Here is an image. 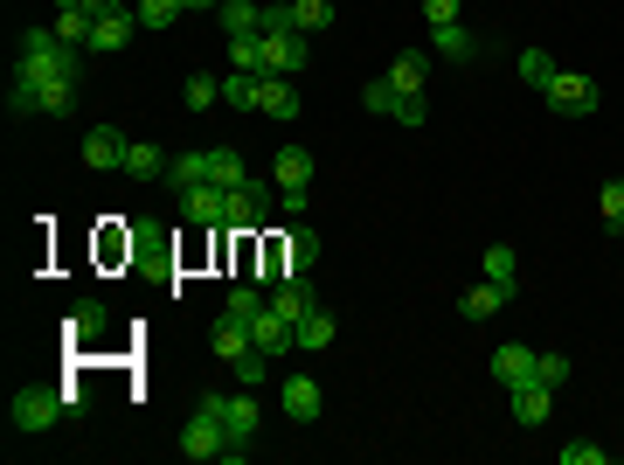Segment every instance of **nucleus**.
Returning <instances> with one entry per match:
<instances>
[{
  "mask_svg": "<svg viewBox=\"0 0 624 465\" xmlns=\"http://www.w3.org/2000/svg\"><path fill=\"white\" fill-rule=\"evenodd\" d=\"M14 70L35 77V84H49V77H77L84 63H77V49H70L56 28H28V35H22V63H14Z\"/></svg>",
  "mask_w": 624,
  "mask_h": 465,
  "instance_id": "1",
  "label": "nucleus"
},
{
  "mask_svg": "<svg viewBox=\"0 0 624 465\" xmlns=\"http://www.w3.org/2000/svg\"><path fill=\"white\" fill-rule=\"evenodd\" d=\"M243 452H250V444H230V431H222L216 417L208 411H195L181 424V458H222V465H243Z\"/></svg>",
  "mask_w": 624,
  "mask_h": 465,
  "instance_id": "2",
  "label": "nucleus"
},
{
  "mask_svg": "<svg viewBox=\"0 0 624 465\" xmlns=\"http://www.w3.org/2000/svg\"><path fill=\"white\" fill-rule=\"evenodd\" d=\"M195 411L216 417L222 431H230V444H250V438H257V424H264V411H257L250 396H222V389H201V403H195Z\"/></svg>",
  "mask_w": 624,
  "mask_h": 465,
  "instance_id": "3",
  "label": "nucleus"
},
{
  "mask_svg": "<svg viewBox=\"0 0 624 465\" xmlns=\"http://www.w3.org/2000/svg\"><path fill=\"white\" fill-rule=\"evenodd\" d=\"M271 201H278V181H243V188H230V216H222V222H230V230H243V236H257L264 230V222H271Z\"/></svg>",
  "mask_w": 624,
  "mask_h": 465,
  "instance_id": "4",
  "label": "nucleus"
},
{
  "mask_svg": "<svg viewBox=\"0 0 624 465\" xmlns=\"http://www.w3.org/2000/svg\"><path fill=\"white\" fill-rule=\"evenodd\" d=\"M63 403H70V389H22L14 396V431H56L63 424Z\"/></svg>",
  "mask_w": 624,
  "mask_h": 465,
  "instance_id": "5",
  "label": "nucleus"
},
{
  "mask_svg": "<svg viewBox=\"0 0 624 465\" xmlns=\"http://www.w3.org/2000/svg\"><path fill=\"white\" fill-rule=\"evenodd\" d=\"M264 42V77H298V70L313 63V49H306V35H257Z\"/></svg>",
  "mask_w": 624,
  "mask_h": 465,
  "instance_id": "6",
  "label": "nucleus"
},
{
  "mask_svg": "<svg viewBox=\"0 0 624 465\" xmlns=\"http://www.w3.org/2000/svg\"><path fill=\"white\" fill-rule=\"evenodd\" d=\"M541 98H548V105H555V111H570V119H590V111H597V98H603V90H597L590 77H576V70H555V84H548V90H541Z\"/></svg>",
  "mask_w": 624,
  "mask_h": 465,
  "instance_id": "7",
  "label": "nucleus"
},
{
  "mask_svg": "<svg viewBox=\"0 0 624 465\" xmlns=\"http://www.w3.org/2000/svg\"><path fill=\"white\" fill-rule=\"evenodd\" d=\"M125 133L119 125H90L84 133V167H98V174H125Z\"/></svg>",
  "mask_w": 624,
  "mask_h": 465,
  "instance_id": "8",
  "label": "nucleus"
},
{
  "mask_svg": "<svg viewBox=\"0 0 624 465\" xmlns=\"http://www.w3.org/2000/svg\"><path fill=\"white\" fill-rule=\"evenodd\" d=\"M271 306H278V313H285V320L298 327V320H306V313L319 306V299H313V278H306V271H285V278L271 285Z\"/></svg>",
  "mask_w": 624,
  "mask_h": 465,
  "instance_id": "9",
  "label": "nucleus"
},
{
  "mask_svg": "<svg viewBox=\"0 0 624 465\" xmlns=\"http://www.w3.org/2000/svg\"><path fill=\"white\" fill-rule=\"evenodd\" d=\"M493 376L506 382V389H521V382H541V355H535V347H500V355H493Z\"/></svg>",
  "mask_w": 624,
  "mask_h": 465,
  "instance_id": "10",
  "label": "nucleus"
},
{
  "mask_svg": "<svg viewBox=\"0 0 624 465\" xmlns=\"http://www.w3.org/2000/svg\"><path fill=\"white\" fill-rule=\"evenodd\" d=\"M278 403H285V417H292V424H313L319 411H327V396H319V382H313V376H292L285 389H278Z\"/></svg>",
  "mask_w": 624,
  "mask_h": 465,
  "instance_id": "11",
  "label": "nucleus"
},
{
  "mask_svg": "<svg viewBox=\"0 0 624 465\" xmlns=\"http://www.w3.org/2000/svg\"><path fill=\"white\" fill-rule=\"evenodd\" d=\"M181 216H187V222H222V216H230V188H216V181L187 188V195H181Z\"/></svg>",
  "mask_w": 624,
  "mask_h": 465,
  "instance_id": "12",
  "label": "nucleus"
},
{
  "mask_svg": "<svg viewBox=\"0 0 624 465\" xmlns=\"http://www.w3.org/2000/svg\"><path fill=\"white\" fill-rule=\"evenodd\" d=\"M319 265V236L306 230V222H292L285 244H278V271H313Z\"/></svg>",
  "mask_w": 624,
  "mask_h": 465,
  "instance_id": "13",
  "label": "nucleus"
},
{
  "mask_svg": "<svg viewBox=\"0 0 624 465\" xmlns=\"http://www.w3.org/2000/svg\"><path fill=\"white\" fill-rule=\"evenodd\" d=\"M250 341L264 347V355H285V347H298V341H292V320H285L278 306H264L257 320H250Z\"/></svg>",
  "mask_w": 624,
  "mask_h": 465,
  "instance_id": "14",
  "label": "nucleus"
},
{
  "mask_svg": "<svg viewBox=\"0 0 624 465\" xmlns=\"http://www.w3.org/2000/svg\"><path fill=\"white\" fill-rule=\"evenodd\" d=\"M257 111H264V119H298V84L292 77H264Z\"/></svg>",
  "mask_w": 624,
  "mask_h": 465,
  "instance_id": "15",
  "label": "nucleus"
},
{
  "mask_svg": "<svg viewBox=\"0 0 624 465\" xmlns=\"http://www.w3.org/2000/svg\"><path fill=\"white\" fill-rule=\"evenodd\" d=\"M132 28H139V14H98V28H90V49H98V56H111V49H125L132 42Z\"/></svg>",
  "mask_w": 624,
  "mask_h": 465,
  "instance_id": "16",
  "label": "nucleus"
},
{
  "mask_svg": "<svg viewBox=\"0 0 624 465\" xmlns=\"http://www.w3.org/2000/svg\"><path fill=\"white\" fill-rule=\"evenodd\" d=\"M430 49L451 56V63H472V56H479V35H472L465 22H444V28H430Z\"/></svg>",
  "mask_w": 624,
  "mask_h": 465,
  "instance_id": "17",
  "label": "nucleus"
},
{
  "mask_svg": "<svg viewBox=\"0 0 624 465\" xmlns=\"http://www.w3.org/2000/svg\"><path fill=\"white\" fill-rule=\"evenodd\" d=\"M271 181H278V188H306V181H313V154H306V146H278Z\"/></svg>",
  "mask_w": 624,
  "mask_h": 465,
  "instance_id": "18",
  "label": "nucleus"
},
{
  "mask_svg": "<svg viewBox=\"0 0 624 465\" xmlns=\"http://www.w3.org/2000/svg\"><path fill=\"white\" fill-rule=\"evenodd\" d=\"M389 84L395 90H403V98H424V84H430V56H395V63H389Z\"/></svg>",
  "mask_w": 624,
  "mask_h": 465,
  "instance_id": "19",
  "label": "nucleus"
},
{
  "mask_svg": "<svg viewBox=\"0 0 624 465\" xmlns=\"http://www.w3.org/2000/svg\"><path fill=\"white\" fill-rule=\"evenodd\" d=\"M208 181H216V188H243V181H250L236 146H208Z\"/></svg>",
  "mask_w": 624,
  "mask_h": 465,
  "instance_id": "20",
  "label": "nucleus"
},
{
  "mask_svg": "<svg viewBox=\"0 0 624 465\" xmlns=\"http://www.w3.org/2000/svg\"><path fill=\"white\" fill-rule=\"evenodd\" d=\"M514 424H527V431L548 424V382H521L514 389Z\"/></svg>",
  "mask_w": 624,
  "mask_h": 465,
  "instance_id": "21",
  "label": "nucleus"
},
{
  "mask_svg": "<svg viewBox=\"0 0 624 465\" xmlns=\"http://www.w3.org/2000/svg\"><path fill=\"white\" fill-rule=\"evenodd\" d=\"M250 320H236V313H222V320H216V355L222 362H236V355H250Z\"/></svg>",
  "mask_w": 624,
  "mask_h": 465,
  "instance_id": "22",
  "label": "nucleus"
},
{
  "mask_svg": "<svg viewBox=\"0 0 624 465\" xmlns=\"http://www.w3.org/2000/svg\"><path fill=\"white\" fill-rule=\"evenodd\" d=\"M486 278H493V285L506 292V299L521 292V265H514V244H486Z\"/></svg>",
  "mask_w": 624,
  "mask_h": 465,
  "instance_id": "23",
  "label": "nucleus"
},
{
  "mask_svg": "<svg viewBox=\"0 0 624 465\" xmlns=\"http://www.w3.org/2000/svg\"><path fill=\"white\" fill-rule=\"evenodd\" d=\"M292 341H298V347H306V355H319V347H333V313H327V306H313V313H306V320H298V327H292Z\"/></svg>",
  "mask_w": 624,
  "mask_h": 465,
  "instance_id": "24",
  "label": "nucleus"
},
{
  "mask_svg": "<svg viewBox=\"0 0 624 465\" xmlns=\"http://www.w3.org/2000/svg\"><path fill=\"white\" fill-rule=\"evenodd\" d=\"M90 28H98V14H90V8H56V35H63L70 49H90Z\"/></svg>",
  "mask_w": 624,
  "mask_h": 465,
  "instance_id": "25",
  "label": "nucleus"
},
{
  "mask_svg": "<svg viewBox=\"0 0 624 465\" xmlns=\"http://www.w3.org/2000/svg\"><path fill=\"white\" fill-rule=\"evenodd\" d=\"M125 174L132 181H160L167 174V154H160V146H146V139H132L125 146Z\"/></svg>",
  "mask_w": 624,
  "mask_h": 465,
  "instance_id": "26",
  "label": "nucleus"
},
{
  "mask_svg": "<svg viewBox=\"0 0 624 465\" xmlns=\"http://www.w3.org/2000/svg\"><path fill=\"white\" fill-rule=\"evenodd\" d=\"M208 181V154H181V160H167V188L187 195V188H201Z\"/></svg>",
  "mask_w": 624,
  "mask_h": 465,
  "instance_id": "27",
  "label": "nucleus"
},
{
  "mask_svg": "<svg viewBox=\"0 0 624 465\" xmlns=\"http://www.w3.org/2000/svg\"><path fill=\"white\" fill-rule=\"evenodd\" d=\"M257 90H264V77L230 70V77H222V105H230V111H257Z\"/></svg>",
  "mask_w": 624,
  "mask_h": 465,
  "instance_id": "28",
  "label": "nucleus"
},
{
  "mask_svg": "<svg viewBox=\"0 0 624 465\" xmlns=\"http://www.w3.org/2000/svg\"><path fill=\"white\" fill-rule=\"evenodd\" d=\"M506 306V292L493 285V278H486V285H472L465 292V299H458V313H465V320H493V313Z\"/></svg>",
  "mask_w": 624,
  "mask_h": 465,
  "instance_id": "29",
  "label": "nucleus"
},
{
  "mask_svg": "<svg viewBox=\"0 0 624 465\" xmlns=\"http://www.w3.org/2000/svg\"><path fill=\"white\" fill-rule=\"evenodd\" d=\"M216 22H222V35H257V0H222Z\"/></svg>",
  "mask_w": 624,
  "mask_h": 465,
  "instance_id": "30",
  "label": "nucleus"
},
{
  "mask_svg": "<svg viewBox=\"0 0 624 465\" xmlns=\"http://www.w3.org/2000/svg\"><path fill=\"white\" fill-rule=\"evenodd\" d=\"M35 111H49V119L77 111V77H49V84H42V105H35Z\"/></svg>",
  "mask_w": 624,
  "mask_h": 465,
  "instance_id": "31",
  "label": "nucleus"
},
{
  "mask_svg": "<svg viewBox=\"0 0 624 465\" xmlns=\"http://www.w3.org/2000/svg\"><path fill=\"white\" fill-rule=\"evenodd\" d=\"M105 320H111V313H105V299H84L77 313H70V333H77V341H98V333H105Z\"/></svg>",
  "mask_w": 624,
  "mask_h": 465,
  "instance_id": "32",
  "label": "nucleus"
},
{
  "mask_svg": "<svg viewBox=\"0 0 624 465\" xmlns=\"http://www.w3.org/2000/svg\"><path fill=\"white\" fill-rule=\"evenodd\" d=\"M181 8H187V0H139L132 14H139V28H174V22H181Z\"/></svg>",
  "mask_w": 624,
  "mask_h": 465,
  "instance_id": "33",
  "label": "nucleus"
},
{
  "mask_svg": "<svg viewBox=\"0 0 624 465\" xmlns=\"http://www.w3.org/2000/svg\"><path fill=\"white\" fill-rule=\"evenodd\" d=\"M230 70H250V77H264V42H257V35H230Z\"/></svg>",
  "mask_w": 624,
  "mask_h": 465,
  "instance_id": "34",
  "label": "nucleus"
},
{
  "mask_svg": "<svg viewBox=\"0 0 624 465\" xmlns=\"http://www.w3.org/2000/svg\"><path fill=\"white\" fill-rule=\"evenodd\" d=\"M292 22H298V35H319L333 22V0H292Z\"/></svg>",
  "mask_w": 624,
  "mask_h": 465,
  "instance_id": "35",
  "label": "nucleus"
},
{
  "mask_svg": "<svg viewBox=\"0 0 624 465\" xmlns=\"http://www.w3.org/2000/svg\"><path fill=\"white\" fill-rule=\"evenodd\" d=\"M271 362H278V355H264V347H250V355H236L230 368H236V382H250V389H264V382H271Z\"/></svg>",
  "mask_w": 624,
  "mask_h": 465,
  "instance_id": "36",
  "label": "nucleus"
},
{
  "mask_svg": "<svg viewBox=\"0 0 624 465\" xmlns=\"http://www.w3.org/2000/svg\"><path fill=\"white\" fill-rule=\"evenodd\" d=\"M298 22H292V0H264L257 8V35H292Z\"/></svg>",
  "mask_w": 624,
  "mask_h": 465,
  "instance_id": "37",
  "label": "nucleus"
},
{
  "mask_svg": "<svg viewBox=\"0 0 624 465\" xmlns=\"http://www.w3.org/2000/svg\"><path fill=\"white\" fill-rule=\"evenodd\" d=\"M521 77L535 90H548V84H555V56H548V49H521Z\"/></svg>",
  "mask_w": 624,
  "mask_h": 465,
  "instance_id": "38",
  "label": "nucleus"
},
{
  "mask_svg": "<svg viewBox=\"0 0 624 465\" xmlns=\"http://www.w3.org/2000/svg\"><path fill=\"white\" fill-rule=\"evenodd\" d=\"M362 105H368V111H375V119H395V105H403V90H395V84H389V77H375V84H368V90H362Z\"/></svg>",
  "mask_w": 624,
  "mask_h": 465,
  "instance_id": "39",
  "label": "nucleus"
},
{
  "mask_svg": "<svg viewBox=\"0 0 624 465\" xmlns=\"http://www.w3.org/2000/svg\"><path fill=\"white\" fill-rule=\"evenodd\" d=\"M208 105H222V77L195 70V77H187V111H208Z\"/></svg>",
  "mask_w": 624,
  "mask_h": 465,
  "instance_id": "40",
  "label": "nucleus"
},
{
  "mask_svg": "<svg viewBox=\"0 0 624 465\" xmlns=\"http://www.w3.org/2000/svg\"><path fill=\"white\" fill-rule=\"evenodd\" d=\"M264 306H271V292H250V285H236V292H230V306H222V313H236V320H257Z\"/></svg>",
  "mask_w": 624,
  "mask_h": 465,
  "instance_id": "41",
  "label": "nucleus"
},
{
  "mask_svg": "<svg viewBox=\"0 0 624 465\" xmlns=\"http://www.w3.org/2000/svg\"><path fill=\"white\" fill-rule=\"evenodd\" d=\"M603 458H611V444H590V438L562 444V465H603Z\"/></svg>",
  "mask_w": 624,
  "mask_h": 465,
  "instance_id": "42",
  "label": "nucleus"
},
{
  "mask_svg": "<svg viewBox=\"0 0 624 465\" xmlns=\"http://www.w3.org/2000/svg\"><path fill=\"white\" fill-rule=\"evenodd\" d=\"M597 201H603V222H624V174H617V181H603Z\"/></svg>",
  "mask_w": 624,
  "mask_h": 465,
  "instance_id": "43",
  "label": "nucleus"
},
{
  "mask_svg": "<svg viewBox=\"0 0 624 465\" xmlns=\"http://www.w3.org/2000/svg\"><path fill=\"white\" fill-rule=\"evenodd\" d=\"M541 382H548V389L570 382V355H555V347H548V355H541Z\"/></svg>",
  "mask_w": 624,
  "mask_h": 465,
  "instance_id": "44",
  "label": "nucleus"
},
{
  "mask_svg": "<svg viewBox=\"0 0 624 465\" xmlns=\"http://www.w3.org/2000/svg\"><path fill=\"white\" fill-rule=\"evenodd\" d=\"M424 119H430L424 98H403V105H395V125H424Z\"/></svg>",
  "mask_w": 624,
  "mask_h": 465,
  "instance_id": "45",
  "label": "nucleus"
},
{
  "mask_svg": "<svg viewBox=\"0 0 624 465\" xmlns=\"http://www.w3.org/2000/svg\"><path fill=\"white\" fill-rule=\"evenodd\" d=\"M424 14H430V28H444V22H458V0H424Z\"/></svg>",
  "mask_w": 624,
  "mask_h": 465,
  "instance_id": "46",
  "label": "nucleus"
},
{
  "mask_svg": "<svg viewBox=\"0 0 624 465\" xmlns=\"http://www.w3.org/2000/svg\"><path fill=\"white\" fill-rule=\"evenodd\" d=\"M278 201H285V216H292V222L306 216V188H278Z\"/></svg>",
  "mask_w": 624,
  "mask_h": 465,
  "instance_id": "47",
  "label": "nucleus"
},
{
  "mask_svg": "<svg viewBox=\"0 0 624 465\" xmlns=\"http://www.w3.org/2000/svg\"><path fill=\"white\" fill-rule=\"evenodd\" d=\"M77 8H90V14H119L125 0H77Z\"/></svg>",
  "mask_w": 624,
  "mask_h": 465,
  "instance_id": "48",
  "label": "nucleus"
},
{
  "mask_svg": "<svg viewBox=\"0 0 624 465\" xmlns=\"http://www.w3.org/2000/svg\"><path fill=\"white\" fill-rule=\"evenodd\" d=\"M187 8H222V0H187Z\"/></svg>",
  "mask_w": 624,
  "mask_h": 465,
  "instance_id": "49",
  "label": "nucleus"
},
{
  "mask_svg": "<svg viewBox=\"0 0 624 465\" xmlns=\"http://www.w3.org/2000/svg\"><path fill=\"white\" fill-rule=\"evenodd\" d=\"M611 236H617V244H624V222H611Z\"/></svg>",
  "mask_w": 624,
  "mask_h": 465,
  "instance_id": "50",
  "label": "nucleus"
}]
</instances>
